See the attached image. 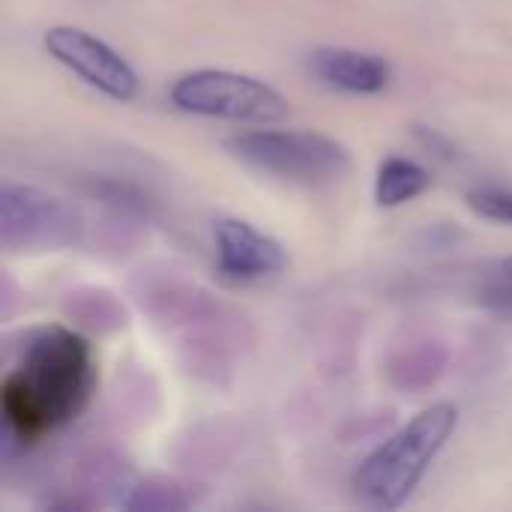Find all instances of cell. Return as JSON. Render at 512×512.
I'll use <instances>...</instances> for the list:
<instances>
[{"label": "cell", "mask_w": 512, "mask_h": 512, "mask_svg": "<svg viewBox=\"0 0 512 512\" xmlns=\"http://www.w3.org/2000/svg\"><path fill=\"white\" fill-rule=\"evenodd\" d=\"M90 195L102 204H108L117 213H129L138 219H147L153 210V201L147 198L144 189H138L135 183L117 180V177H93L90 180Z\"/></svg>", "instance_id": "7c38bea8"}, {"label": "cell", "mask_w": 512, "mask_h": 512, "mask_svg": "<svg viewBox=\"0 0 512 512\" xmlns=\"http://www.w3.org/2000/svg\"><path fill=\"white\" fill-rule=\"evenodd\" d=\"M480 303L498 315L512 318V258L501 261L498 270L483 282L480 288Z\"/></svg>", "instance_id": "5bb4252c"}, {"label": "cell", "mask_w": 512, "mask_h": 512, "mask_svg": "<svg viewBox=\"0 0 512 512\" xmlns=\"http://www.w3.org/2000/svg\"><path fill=\"white\" fill-rule=\"evenodd\" d=\"M171 105L213 120L276 123L288 114V99L261 78L228 69H195L171 84Z\"/></svg>", "instance_id": "277c9868"}, {"label": "cell", "mask_w": 512, "mask_h": 512, "mask_svg": "<svg viewBox=\"0 0 512 512\" xmlns=\"http://www.w3.org/2000/svg\"><path fill=\"white\" fill-rule=\"evenodd\" d=\"M192 504V498L174 483V480H144L135 489H129V498L120 501L123 510L132 512H171V510H186Z\"/></svg>", "instance_id": "8fae6325"}, {"label": "cell", "mask_w": 512, "mask_h": 512, "mask_svg": "<svg viewBox=\"0 0 512 512\" xmlns=\"http://www.w3.org/2000/svg\"><path fill=\"white\" fill-rule=\"evenodd\" d=\"M432 177L429 171L405 156H390L381 162L375 177V201L381 207H402L414 198H420L429 189Z\"/></svg>", "instance_id": "30bf717a"}, {"label": "cell", "mask_w": 512, "mask_h": 512, "mask_svg": "<svg viewBox=\"0 0 512 512\" xmlns=\"http://www.w3.org/2000/svg\"><path fill=\"white\" fill-rule=\"evenodd\" d=\"M42 45L60 66L75 72L102 96L114 102H132L138 96L141 87L138 72L129 66V60L120 51H114L99 36L72 24H57L45 30Z\"/></svg>", "instance_id": "8992f818"}, {"label": "cell", "mask_w": 512, "mask_h": 512, "mask_svg": "<svg viewBox=\"0 0 512 512\" xmlns=\"http://www.w3.org/2000/svg\"><path fill=\"white\" fill-rule=\"evenodd\" d=\"M78 210L36 186L6 183L0 189V243L9 252H57L81 240Z\"/></svg>", "instance_id": "5b68a950"}, {"label": "cell", "mask_w": 512, "mask_h": 512, "mask_svg": "<svg viewBox=\"0 0 512 512\" xmlns=\"http://www.w3.org/2000/svg\"><path fill=\"white\" fill-rule=\"evenodd\" d=\"M216 270L234 285H255L276 279L288 267V252L279 240L243 219H219L213 225Z\"/></svg>", "instance_id": "52a82bcc"}, {"label": "cell", "mask_w": 512, "mask_h": 512, "mask_svg": "<svg viewBox=\"0 0 512 512\" xmlns=\"http://www.w3.org/2000/svg\"><path fill=\"white\" fill-rule=\"evenodd\" d=\"M96 360L90 342L60 324L36 327L0 384V420L9 450H30L69 426L90 402Z\"/></svg>", "instance_id": "6da1fadb"}, {"label": "cell", "mask_w": 512, "mask_h": 512, "mask_svg": "<svg viewBox=\"0 0 512 512\" xmlns=\"http://www.w3.org/2000/svg\"><path fill=\"white\" fill-rule=\"evenodd\" d=\"M444 366H447L444 345H438V342H417V345L402 348L390 360V381H393V387L408 390V393L429 390L444 375Z\"/></svg>", "instance_id": "9c48e42d"}, {"label": "cell", "mask_w": 512, "mask_h": 512, "mask_svg": "<svg viewBox=\"0 0 512 512\" xmlns=\"http://www.w3.org/2000/svg\"><path fill=\"white\" fill-rule=\"evenodd\" d=\"M465 201L480 219H489L498 225H512V186L480 183L465 195Z\"/></svg>", "instance_id": "4fadbf2b"}, {"label": "cell", "mask_w": 512, "mask_h": 512, "mask_svg": "<svg viewBox=\"0 0 512 512\" xmlns=\"http://www.w3.org/2000/svg\"><path fill=\"white\" fill-rule=\"evenodd\" d=\"M228 150L279 180L318 186L348 174L351 153L345 144L312 129H252L228 138Z\"/></svg>", "instance_id": "3957f363"}, {"label": "cell", "mask_w": 512, "mask_h": 512, "mask_svg": "<svg viewBox=\"0 0 512 512\" xmlns=\"http://www.w3.org/2000/svg\"><path fill=\"white\" fill-rule=\"evenodd\" d=\"M456 426L459 408L450 402H438L411 417L360 462L354 471L357 498L375 510H399L423 483Z\"/></svg>", "instance_id": "7a4b0ae2"}, {"label": "cell", "mask_w": 512, "mask_h": 512, "mask_svg": "<svg viewBox=\"0 0 512 512\" xmlns=\"http://www.w3.org/2000/svg\"><path fill=\"white\" fill-rule=\"evenodd\" d=\"M309 72L324 87L351 96L384 93L393 81V66L381 54L357 48H318L309 54Z\"/></svg>", "instance_id": "ba28073f"}]
</instances>
